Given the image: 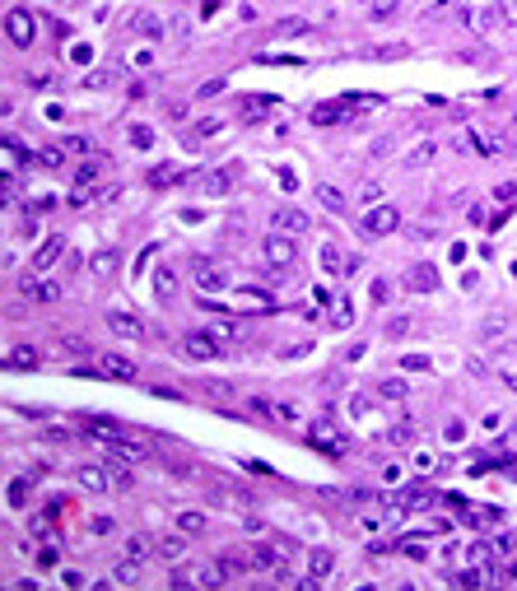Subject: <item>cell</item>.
I'll list each match as a JSON object with an SVG mask.
<instances>
[{"label":"cell","mask_w":517,"mask_h":591,"mask_svg":"<svg viewBox=\"0 0 517 591\" xmlns=\"http://www.w3.org/2000/svg\"><path fill=\"white\" fill-rule=\"evenodd\" d=\"M219 568L233 578V573H266V568H280V554L266 545H248V549H224V554L214 558Z\"/></svg>","instance_id":"1"},{"label":"cell","mask_w":517,"mask_h":591,"mask_svg":"<svg viewBox=\"0 0 517 591\" xmlns=\"http://www.w3.org/2000/svg\"><path fill=\"white\" fill-rule=\"evenodd\" d=\"M182 354L196 358V363H210V358L224 354V340H219L214 331H187L182 335Z\"/></svg>","instance_id":"2"},{"label":"cell","mask_w":517,"mask_h":591,"mask_svg":"<svg viewBox=\"0 0 517 591\" xmlns=\"http://www.w3.org/2000/svg\"><path fill=\"white\" fill-rule=\"evenodd\" d=\"M359 228L368 238H387V233H396V228H401V210H396V205H373V210H364Z\"/></svg>","instance_id":"3"},{"label":"cell","mask_w":517,"mask_h":591,"mask_svg":"<svg viewBox=\"0 0 517 591\" xmlns=\"http://www.w3.org/2000/svg\"><path fill=\"white\" fill-rule=\"evenodd\" d=\"M228 573L214 563V568H201V563H182V568H173V587H219Z\"/></svg>","instance_id":"4"},{"label":"cell","mask_w":517,"mask_h":591,"mask_svg":"<svg viewBox=\"0 0 517 591\" xmlns=\"http://www.w3.org/2000/svg\"><path fill=\"white\" fill-rule=\"evenodd\" d=\"M261 252H266V261L275 270H289L294 261H298V242H294L289 233H270L266 242H261Z\"/></svg>","instance_id":"5"},{"label":"cell","mask_w":517,"mask_h":591,"mask_svg":"<svg viewBox=\"0 0 517 591\" xmlns=\"http://www.w3.org/2000/svg\"><path fill=\"white\" fill-rule=\"evenodd\" d=\"M192 279H196V289L214 293V289H224V284H228V270L214 266L210 257H192Z\"/></svg>","instance_id":"6"},{"label":"cell","mask_w":517,"mask_h":591,"mask_svg":"<svg viewBox=\"0 0 517 591\" xmlns=\"http://www.w3.org/2000/svg\"><path fill=\"white\" fill-rule=\"evenodd\" d=\"M5 33H10V42L14 47H33V37H37V19L28 10H10L5 14Z\"/></svg>","instance_id":"7"},{"label":"cell","mask_w":517,"mask_h":591,"mask_svg":"<svg viewBox=\"0 0 517 591\" xmlns=\"http://www.w3.org/2000/svg\"><path fill=\"white\" fill-rule=\"evenodd\" d=\"M270 228H275V233L298 238V233H308V214H303V210H294V205H280V210L270 214Z\"/></svg>","instance_id":"8"},{"label":"cell","mask_w":517,"mask_h":591,"mask_svg":"<svg viewBox=\"0 0 517 591\" xmlns=\"http://www.w3.org/2000/svg\"><path fill=\"white\" fill-rule=\"evenodd\" d=\"M108 331L122 335V340H145V322H140V317H131V312H122V308H112V312H108Z\"/></svg>","instance_id":"9"},{"label":"cell","mask_w":517,"mask_h":591,"mask_svg":"<svg viewBox=\"0 0 517 591\" xmlns=\"http://www.w3.org/2000/svg\"><path fill=\"white\" fill-rule=\"evenodd\" d=\"M66 257V238H47L42 247L33 252V275H42V270H52L57 261Z\"/></svg>","instance_id":"10"},{"label":"cell","mask_w":517,"mask_h":591,"mask_svg":"<svg viewBox=\"0 0 517 591\" xmlns=\"http://www.w3.org/2000/svg\"><path fill=\"white\" fill-rule=\"evenodd\" d=\"M23 298H33V303H61V284H57V279L28 275V279H23Z\"/></svg>","instance_id":"11"},{"label":"cell","mask_w":517,"mask_h":591,"mask_svg":"<svg viewBox=\"0 0 517 591\" xmlns=\"http://www.w3.org/2000/svg\"><path fill=\"white\" fill-rule=\"evenodd\" d=\"M75 480L84 484L89 493H103L108 484H112V470H108V466H75Z\"/></svg>","instance_id":"12"},{"label":"cell","mask_w":517,"mask_h":591,"mask_svg":"<svg viewBox=\"0 0 517 591\" xmlns=\"http://www.w3.org/2000/svg\"><path fill=\"white\" fill-rule=\"evenodd\" d=\"M98 373H103V378H117V382H135V363H131V358H122V354H103L98 358Z\"/></svg>","instance_id":"13"},{"label":"cell","mask_w":517,"mask_h":591,"mask_svg":"<svg viewBox=\"0 0 517 591\" xmlns=\"http://www.w3.org/2000/svg\"><path fill=\"white\" fill-rule=\"evenodd\" d=\"M187 540H192V536H182V531H178V536H158L154 540V554L168 558V563H182V558H187Z\"/></svg>","instance_id":"14"},{"label":"cell","mask_w":517,"mask_h":591,"mask_svg":"<svg viewBox=\"0 0 517 591\" xmlns=\"http://www.w3.org/2000/svg\"><path fill=\"white\" fill-rule=\"evenodd\" d=\"M331 573H336V554H331V549H313V554H308V578L326 582Z\"/></svg>","instance_id":"15"},{"label":"cell","mask_w":517,"mask_h":591,"mask_svg":"<svg viewBox=\"0 0 517 591\" xmlns=\"http://www.w3.org/2000/svg\"><path fill=\"white\" fill-rule=\"evenodd\" d=\"M154 293H158V303H173V293H178V270L168 261L154 270Z\"/></svg>","instance_id":"16"},{"label":"cell","mask_w":517,"mask_h":591,"mask_svg":"<svg viewBox=\"0 0 517 591\" xmlns=\"http://www.w3.org/2000/svg\"><path fill=\"white\" fill-rule=\"evenodd\" d=\"M140 578H145V563H140V558H131V554H122V563L112 568V582H126V587H135Z\"/></svg>","instance_id":"17"},{"label":"cell","mask_w":517,"mask_h":591,"mask_svg":"<svg viewBox=\"0 0 517 591\" xmlns=\"http://www.w3.org/2000/svg\"><path fill=\"white\" fill-rule=\"evenodd\" d=\"M5 363H10V368H37V363H42V354H37L33 345H14L10 354H5Z\"/></svg>","instance_id":"18"},{"label":"cell","mask_w":517,"mask_h":591,"mask_svg":"<svg viewBox=\"0 0 517 591\" xmlns=\"http://www.w3.org/2000/svg\"><path fill=\"white\" fill-rule=\"evenodd\" d=\"M434 154H438V140H419V145L405 154V168H429V163H434Z\"/></svg>","instance_id":"19"},{"label":"cell","mask_w":517,"mask_h":591,"mask_svg":"<svg viewBox=\"0 0 517 591\" xmlns=\"http://www.w3.org/2000/svg\"><path fill=\"white\" fill-rule=\"evenodd\" d=\"M178 531L182 536H205L210 522H205V513H178Z\"/></svg>","instance_id":"20"},{"label":"cell","mask_w":517,"mask_h":591,"mask_svg":"<svg viewBox=\"0 0 517 591\" xmlns=\"http://www.w3.org/2000/svg\"><path fill=\"white\" fill-rule=\"evenodd\" d=\"M345 112H349L345 103H322V107L313 112V122L317 126H336V122H345Z\"/></svg>","instance_id":"21"},{"label":"cell","mask_w":517,"mask_h":591,"mask_svg":"<svg viewBox=\"0 0 517 591\" xmlns=\"http://www.w3.org/2000/svg\"><path fill=\"white\" fill-rule=\"evenodd\" d=\"M313 443L322 447V452H340V447H345V443H340V433H336L331 424H317V428H313Z\"/></svg>","instance_id":"22"},{"label":"cell","mask_w":517,"mask_h":591,"mask_svg":"<svg viewBox=\"0 0 517 591\" xmlns=\"http://www.w3.org/2000/svg\"><path fill=\"white\" fill-rule=\"evenodd\" d=\"M429 503H434V489H424V484H415V489H405L401 508H405V513H415V508H429Z\"/></svg>","instance_id":"23"},{"label":"cell","mask_w":517,"mask_h":591,"mask_svg":"<svg viewBox=\"0 0 517 591\" xmlns=\"http://www.w3.org/2000/svg\"><path fill=\"white\" fill-rule=\"evenodd\" d=\"M410 289H419V293L438 289V275H434V266H415V275H410Z\"/></svg>","instance_id":"24"},{"label":"cell","mask_w":517,"mask_h":591,"mask_svg":"<svg viewBox=\"0 0 517 591\" xmlns=\"http://www.w3.org/2000/svg\"><path fill=\"white\" fill-rule=\"evenodd\" d=\"M131 28H135V33H145V37H158V33H163L158 14H135V19H131Z\"/></svg>","instance_id":"25"},{"label":"cell","mask_w":517,"mask_h":591,"mask_svg":"<svg viewBox=\"0 0 517 591\" xmlns=\"http://www.w3.org/2000/svg\"><path fill=\"white\" fill-rule=\"evenodd\" d=\"M201 191H205V196H224V191H228V172H205Z\"/></svg>","instance_id":"26"},{"label":"cell","mask_w":517,"mask_h":591,"mask_svg":"<svg viewBox=\"0 0 517 591\" xmlns=\"http://www.w3.org/2000/svg\"><path fill=\"white\" fill-rule=\"evenodd\" d=\"M126 554H131V558H140V563H145V558L154 554V540H149V536H131V540H126Z\"/></svg>","instance_id":"27"},{"label":"cell","mask_w":517,"mask_h":591,"mask_svg":"<svg viewBox=\"0 0 517 591\" xmlns=\"http://www.w3.org/2000/svg\"><path fill=\"white\" fill-rule=\"evenodd\" d=\"M349 322H354V308H349V298H336V312H331V326H336V331H345Z\"/></svg>","instance_id":"28"},{"label":"cell","mask_w":517,"mask_h":591,"mask_svg":"<svg viewBox=\"0 0 517 591\" xmlns=\"http://www.w3.org/2000/svg\"><path fill=\"white\" fill-rule=\"evenodd\" d=\"M317 196H322V205H326V210H331V214H345V196H340L336 187H322V191H317Z\"/></svg>","instance_id":"29"},{"label":"cell","mask_w":517,"mask_h":591,"mask_svg":"<svg viewBox=\"0 0 517 591\" xmlns=\"http://www.w3.org/2000/svg\"><path fill=\"white\" fill-rule=\"evenodd\" d=\"M396 10H401V0H373V5H368V14H373V19H392Z\"/></svg>","instance_id":"30"},{"label":"cell","mask_w":517,"mask_h":591,"mask_svg":"<svg viewBox=\"0 0 517 591\" xmlns=\"http://www.w3.org/2000/svg\"><path fill=\"white\" fill-rule=\"evenodd\" d=\"M178 177H182L178 168H154V172H149V187H173Z\"/></svg>","instance_id":"31"},{"label":"cell","mask_w":517,"mask_h":591,"mask_svg":"<svg viewBox=\"0 0 517 591\" xmlns=\"http://www.w3.org/2000/svg\"><path fill=\"white\" fill-rule=\"evenodd\" d=\"M108 470H112V484H117V489H131V484H135V475H131V470H126L117 457H112V466H108Z\"/></svg>","instance_id":"32"},{"label":"cell","mask_w":517,"mask_h":591,"mask_svg":"<svg viewBox=\"0 0 517 591\" xmlns=\"http://www.w3.org/2000/svg\"><path fill=\"white\" fill-rule=\"evenodd\" d=\"M378 396H387V401H405V382H396V378H387L383 387H378Z\"/></svg>","instance_id":"33"},{"label":"cell","mask_w":517,"mask_h":591,"mask_svg":"<svg viewBox=\"0 0 517 591\" xmlns=\"http://www.w3.org/2000/svg\"><path fill=\"white\" fill-rule=\"evenodd\" d=\"M93 270H98V275H112V270H117V252H98V257H93Z\"/></svg>","instance_id":"34"},{"label":"cell","mask_w":517,"mask_h":591,"mask_svg":"<svg viewBox=\"0 0 517 591\" xmlns=\"http://www.w3.org/2000/svg\"><path fill=\"white\" fill-rule=\"evenodd\" d=\"M131 140L140 149H149V140H154V131H149V126H131Z\"/></svg>","instance_id":"35"},{"label":"cell","mask_w":517,"mask_h":591,"mask_svg":"<svg viewBox=\"0 0 517 591\" xmlns=\"http://www.w3.org/2000/svg\"><path fill=\"white\" fill-rule=\"evenodd\" d=\"M322 266H326V270H340L345 261H340V252H336V247H322Z\"/></svg>","instance_id":"36"},{"label":"cell","mask_w":517,"mask_h":591,"mask_svg":"<svg viewBox=\"0 0 517 591\" xmlns=\"http://www.w3.org/2000/svg\"><path fill=\"white\" fill-rule=\"evenodd\" d=\"M499 331H504V317H489V322H484V340H499Z\"/></svg>","instance_id":"37"},{"label":"cell","mask_w":517,"mask_h":591,"mask_svg":"<svg viewBox=\"0 0 517 591\" xmlns=\"http://www.w3.org/2000/svg\"><path fill=\"white\" fill-rule=\"evenodd\" d=\"M210 331H214V335H219V340H233V335H238V326H233V322H214V326H210Z\"/></svg>","instance_id":"38"},{"label":"cell","mask_w":517,"mask_h":591,"mask_svg":"<svg viewBox=\"0 0 517 591\" xmlns=\"http://www.w3.org/2000/svg\"><path fill=\"white\" fill-rule=\"evenodd\" d=\"M214 131H219V117H205V122H196V135H201V140H205V135H214Z\"/></svg>","instance_id":"39"},{"label":"cell","mask_w":517,"mask_h":591,"mask_svg":"<svg viewBox=\"0 0 517 591\" xmlns=\"http://www.w3.org/2000/svg\"><path fill=\"white\" fill-rule=\"evenodd\" d=\"M89 526H93V536H108V531H112V526H117V522H112V517H93V522H89Z\"/></svg>","instance_id":"40"},{"label":"cell","mask_w":517,"mask_h":591,"mask_svg":"<svg viewBox=\"0 0 517 591\" xmlns=\"http://www.w3.org/2000/svg\"><path fill=\"white\" fill-rule=\"evenodd\" d=\"M280 33H308V23H303V19H284Z\"/></svg>","instance_id":"41"},{"label":"cell","mask_w":517,"mask_h":591,"mask_svg":"<svg viewBox=\"0 0 517 591\" xmlns=\"http://www.w3.org/2000/svg\"><path fill=\"white\" fill-rule=\"evenodd\" d=\"M23 493H28V484L14 480V484H10V503H23Z\"/></svg>","instance_id":"42"},{"label":"cell","mask_w":517,"mask_h":591,"mask_svg":"<svg viewBox=\"0 0 517 591\" xmlns=\"http://www.w3.org/2000/svg\"><path fill=\"white\" fill-rule=\"evenodd\" d=\"M42 163H47V168H61L66 158H61V149H47V154H42Z\"/></svg>","instance_id":"43"}]
</instances>
